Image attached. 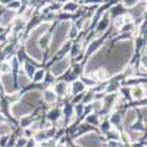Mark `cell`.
<instances>
[{
  "instance_id": "484cf974",
  "label": "cell",
  "mask_w": 147,
  "mask_h": 147,
  "mask_svg": "<svg viewBox=\"0 0 147 147\" xmlns=\"http://www.w3.org/2000/svg\"><path fill=\"white\" fill-rule=\"evenodd\" d=\"M6 144H7V136H3L2 140H0V146H2V147H6Z\"/></svg>"
},
{
  "instance_id": "ac0fdd59",
  "label": "cell",
  "mask_w": 147,
  "mask_h": 147,
  "mask_svg": "<svg viewBox=\"0 0 147 147\" xmlns=\"http://www.w3.org/2000/svg\"><path fill=\"white\" fill-rule=\"evenodd\" d=\"M27 138L25 137H21V138H18V141H16V147H25L27 146Z\"/></svg>"
},
{
  "instance_id": "f1b7e54d",
  "label": "cell",
  "mask_w": 147,
  "mask_h": 147,
  "mask_svg": "<svg viewBox=\"0 0 147 147\" xmlns=\"http://www.w3.org/2000/svg\"><path fill=\"white\" fill-rule=\"evenodd\" d=\"M3 31V27H0V32H2Z\"/></svg>"
},
{
  "instance_id": "44dd1931",
  "label": "cell",
  "mask_w": 147,
  "mask_h": 147,
  "mask_svg": "<svg viewBox=\"0 0 147 147\" xmlns=\"http://www.w3.org/2000/svg\"><path fill=\"white\" fill-rule=\"evenodd\" d=\"M9 131H10V127H7L6 124H2V128H0V134H5V136H6Z\"/></svg>"
},
{
  "instance_id": "7c38bea8",
  "label": "cell",
  "mask_w": 147,
  "mask_h": 147,
  "mask_svg": "<svg viewBox=\"0 0 147 147\" xmlns=\"http://www.w3.org/2000/svg\"><path fill=\"white\" fill-rule=\"evenodd\" d=\"M78 9V5L74 3V2H69V3H65L63 5V10L65 12H75Z\"/></svg>"
},
{
  "instance_id": "e0dca14e",
  "label": "cell",
  "mask_w": 147,
  "mask_h": 147,
  "mask_svg": "<svg viewBox=\"0 0 147 147\" xmlns=\"http://www.w3.org/2000/svg\"><path fill=\"white\" fill-rule=\"evenodd\" d=\"M118 87H119V82H112L109 85V87L106 88V91L107 93H113V90H118Z\"/></svg>"
},
{
  "instance_id": "cb8c5ba5",
  "label": "cell",
  "mask_w": 147,
  "mask_h": 147,
  "mask_svg": "<svg viewBox=\"0 0 147 147\" xmlns=\"http://www.w3.org/2000/svg\"><path fill=\"white\" fill-rule=\"evenodd\" d=\"M19 6H21V3H19V2H13V3H9V5H7V7H9V9H12V10H13L15 7H19Z\"/></svg>"
},
{
  "instance_id": "8992f818",
  "label": "cell",
  "mask_w": 147,
  "mask_h": 147,
  "mask_svg": "<svg viewBox=\"0 0 147 147\" xmlns=\"http://www.w3.org/2000/svg\"><path fill=\"white\" fill-rule=\"evenodd\" d=\"M107 25H109V15L106 13L105 18H102L100 22H99V27H97V34H100L102 31H105V30L107 28Z\"/></svg>"
},
{
  "instance_id": "ba28073f",
  "label": "cell",
  "mask_w": 147,
  "mask_h": 147,
  "mask_svg": "<svg viewBox=\"0 0 147 147\" xmlns=\"http://www.w3.org/2000/svg\"><path fill=\"white\" fill-rule=\"evenodd\" d=\"M60 115H62L60 109H53V110L49 112V119H50V121H57L60 118Z\"/></svg>"
},
{
  "instance_id": "d4e9b609",
  "label": "cell",
  "mask_w": 147,
  "mask_h": 147,
  "mask_svg": "<svg viewBox=\"0 0 147 147\" xmlns=\"http://www.w3.org/2000/svg\"><path fill=\"white\" fill-rule=\"evenodd\" d=\"M102 131H103V132H109V131H110L109 122H105V124H102Z\"/></svg>"
},
{
  "instance_id": "2e32d148",
  "label": "cell",
  "mask_w": 147,
  "mask_h": 147,
  "mask_svg": "<svg viewBox=\"0 0 147 147\" xmlns=\"http://www.w3.org/2000/svg\"><path fill=\"white\" fill-rule=\"evenodd\" d=\"M25 71H27V75H28V77H32V75H34V72H35L34 66H31L30 63L25 65Z\"/></svg>"
},
{
  "instance_id": "7402d4cb",
  "label": "cell",
  "mask_w": 147,
  "mask_h": 147,
  "mask_svg": "<svg viewBox=\"0 0 147 147\" xmlns=\"http://www.w3.org/2000/svg\"><path fill=\"white\" fill-rule=\"evenodd\" d=\"M140 0H125V6H128V7H132L136 3H138Z\"/></svg>"
},
{
  "instance_id": "ffe728a7",
  "label": "cell",
  "mask_w": 147,
  "mask_h": 147,
  "mask_svg": "<svg viewBox=\"0 0 147 147\" xmlns=\"http://www.w3.org/2000/svg\"><path fill=\"white\" fill-rule=\"evenodd\" d=\"M82 84L87 87V85H96V81L94 80H90V78H82Z\"/></svg>"
},
{
  "instance_id": "6da1fadb",
  "label": "cell",
  "mask_w": 147,
  "mask_h": 147,
  "mask_svg": "<svg viewBox=\"0 0 147 147\" xmlns=\"http://www.w3.org/2000/svg\"><path fill=\"white\" fill-rule=\"evenodd\" d=\"M68 66H69V60L68 59L57 60V62L53 65V68H52V74H53V75H56V77H59L60 74H63L66 71Z\"/></svg>"
},
{
  "instance_id": "3957f363",
  "label": "cell",
  "mask_w": 147,
  "mask_h": 147,
  "mask_svg": "<svg viewBox=\"0 0 147 147\" xmlns=\"http://www.w3.org/2000/svg\"><path fill=\"white\" fill-rule=\"evenodd\" d=\"M84 90H85V85L82 84V81H74L72 82V87H71V93L72 94L84 93Z\"/></svg>"
},
{
  "instance_id": "4316f807",
  "label": "cell",
  "mask_w": 147,
  "mask_h": 147,
  "mask_svg": "<svg viewBox=\"0 0 147 147\" xmlns=\"http://www.w3.org/2000/svg\"><path fill=\"white\" fill-rule=\"evenodd\" d=\"M74 37H77V28H71L69 31V38H74Z\"/></svg>"
},
{
  "instance_id": "8fae6325",
  "label": "cell",
  "mask_w": 147,
  "mask_h": 147,
  "mask_svg": "<svg viewBox=\"0 0 147 147\" xmlns=\"http://www.w3.org/2000/svg\"><path fill=\"white\" fill-rule=\"evenodd\" d=\"M35 134V141H46L47 140V136H46V132H44V129H38V131H35L34 132Z\"/></svg>"
},
{
  "instance_id": "5b68a950",
  "label": "cell",
  "mask_w": 147,
  "mask_h": 147,
  "mask_svg": "<svg viewBox=\"0 0 147 147\" xmlns=\"http://www.w3.org/2000/svg\"><path fill=\"white\" fill-rule=\"evenodd\" d=\"M13 18H15V12L10 9V10L5 12V15L2 16V19H0V21H2V24H3V25H7L9 22H12V21H13Z\"/></svg>"
},
{
  "instance_id": "d6986e66",
  "label": "cell",
  "mask_w": 147,
  "mask_h": 147,
  "mask_svg": "<svg viewBox=\"0 0 147 147\" xmlns=\"http://www.w3.org/2000/svg\"><path fill=\"white\" fill-rule=\"evenodd\" d=\"M134 75H136V68L129 66V68L125 71V77H134Z\"/></svg>"
},
{
  "instance_id": "277c9868",
  "label": "cell",
  "mask_w": 147,
  "mask_h": 147,
  "mask_svg": "<svg viewBox=\"0 0 147 147\" xmlns=\"http://www.w3.org/2000/svg\"><path fill=\"white\" fill-rule=\"evenodd\" d=\"M56 91H53V90H46L44 91V94H43V97H44V102L46 103H53V102H56Z\"/></svg>"
},
{
  "instance_id": "9a60e30c",
  "label": "cell",
  "mask_w": 147,
  "mask_h": 147,
  "mask_svg": "<svg viewBox=\"0 0 147 147\" xmlns=\"http://www.w3.org/2000/svg\"><path fill=\"white\" fill-rule=\"evenodd\" d=\"M0 72L2 74H10V63L9 62L2 63V66H0Z\"/></svg>"
},
{
  "instance_id": "9c48e42d",
  "label": "cell",
  "mask_w": 147,
  "mask_h": 147,
  "mask_svg": "<svg viewBox=\"0 0 147 147\" xmlns=\"http://www.w3.org/2000/svg\"><path fill=\"white\" fill-rule=\"evenodd\" d=\"M28 84H30V77L25 75L24 72H19V85L21 87H25Z\"/></svg>"
},
{
  "instance_id": "83f0119b",
  "label": "cell",
  "mask_w": 147,
  "mask_h": 147,
  "mask_svg": "<svg viewBox=\"0 0 147 147\" xmlns=\"http://www.w3.org/2000/svg\"><path fill=\"white\" fill-rule=\"evenodd\" d=\"M2 124H5V118L2 116V113H0V125H2Z\"/></svg>"
},
{
  "instance_id": "603a6c76",
  "label": "cell",
  "mask_w": 147,
  "mask_h": 147,
  "mask_svg": "<svg viewBox=\"0 0 147 147\" xmlns=\"http://www.w3.org/2000/svg\"><path fill=\"white\" fill-rule=\"evenodd\" d=\"M87 121L90 122V124H97V122H99V118H97V116H88Z\"/></svg>"
},
{
  "instance_id": "52a82bcc",
  "label": "cell",
  "mask_w": 147,
  "mask_h": 147,
  "mask_svg": "<svg viewBox=\"0 0 147 147\" xmlns=\"http://www.w3.org/2000/svg\"><path fill=\"white\" fill-rule=\"evenodd\" d=\"M96 78H97V81L107 80V78H109V74H107L106 68H99V69H97V72H96Z\"/></svg>"
},
{
  "instance_id": "5bb4252c",
  "label": "cell",
  "mask_w": 147,
  "mask_h": 147,
  "mask_svg": "<svg viewBox=\"0 0 147 147\" xmlns=\"http://www.w3.org/2000/svg\"><path fill=\"white\" fill-rule=\"evenodd\" d=\"M109 138L113 140V141H118V140L121 138V134H119L118 131H113V129H112V131H109Z\"/></svg>"
},
{
  "instance_id": "7a4b0ae2",
  "label": "cell",
  "mask_w": 147,
  "mask_h": 147,
  "mask_svg": "<svg viewBox=\"0 0 147 147\" xmlns=\"http://www.w3.org/2000/svg\"><path fill=\"white\" fill-rule=\"evenodd\" d=\"M131 94H132V99L140 100L146 96V88L143 87V85H136V87L131 88Z\"/></svg>"
},
{
  "instance_id": "30bf717a",
  "label": "cell",
  "mask_w": 147,
  "mask_h": 147,
  "mask_svg": "<svg viewBox=\"0 0 147 147\" xmlns=\"http://www.w3.org/2000/svg\"><path fill=\"white\" fill-rule=\"evenodd\" d=\"M44 75H46L44 69H38L37 72H34V75H32V81H35V82H40V81L44 78Z\"/></svg>"
},
{
  "instance_id": "4fadbf2b",
  "label": "cell",
  "mask_w": 147,
  "mask_h": 147,
  "mask_svg": "<svg viewBox=\"0 0 147 147\" xmlns=\"http://www.w3.org/2000/svg\"><path fill=\"white\" fill-rule=\"evenodd\" d=\"M127 113H128V116L125 118L127 124H131V122H134V121L137 119V115H136V110H134V109H129V110H128Z\"/></svg>"
}]
</instances>
